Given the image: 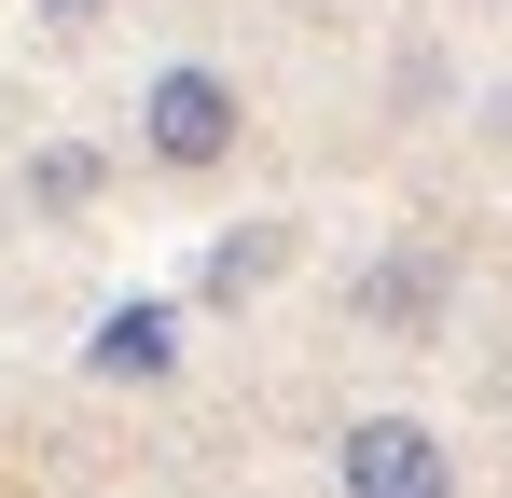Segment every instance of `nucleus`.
Listing matches in <instances>:
<instances>
[{"mask_svg": "<svg viewBox=\"0 0 512 498\" xmlns=\"http://www.w3.org/2000/svg\"><path fill=\"white\" fill-rule=\"evenodd\" d=\"M236 139H250V97H236V70H153L139 83V153L167 166V180H208V166H236Z\"/></svg>", "mask_w": 512, "mask_h": 498, "instance_id": "1", "label": "nucleus"}, {"mask_svg": "<svg viewBox=\"0 0 512 498\" xmlns=\"http://www.w3.org/2000/svg\"><path fill=\"white\" fill-rule=\"evenodd\" d=\"M333 498H457V443L429 429V415L374 402L333 429Z\"/></svg>", "mask_w": 512, "mask_h": 498, "instance_id": "2", "label": "nucleus"}, {"mask_svg": "<svg viewBox=\"0 0 512 498\" xmlns=\"http://www.w3.org/2000/svg\"><path fill=\"white\" fill-rule=\"evenodd\" d=\"M346 305H360L374 332H443V319H457V263H443L429 236H402L388 263H360V277H346Z\"/></svg>", "mask_w": 512, "mask_h": 498, "instance_id": "3", "label": "nucleus"}, {"mask_svg": "<svg viewBox=\"0 0 512 498\" xmlns=\"http://www.w3.org/2000/svg\"><path fill=\"white\" fill-rule=\"evenodd\" d=\"M84 374H111V388H167V374H180V305H153V291L111 305V319L84 332Z\"/></svg>", "mask_w": 512, "mask_h": 498, "instance_id": "4", "label": "nucleus"}, {"mask_svg": "<svg viewBox=\"0 0 512 498\" xmlns=\"http://www.w3.org/2000/svg\"><path fill=\"white\" fill-rule=\"evenodd\" d=\"M277 277H291V222H236V236H208V263H194L208 305H250V291H277Z\"/></svg>", "mask_w": 512, "mask_h": 498, "instance_id": "5", "label": "nucleus"}, {"mask_svg": "<svg viewBox=\"0 0 512 498\" xmlns=\"http://www.w3.org/2000/svg\"><path fill=\"white\" fill-rule=\"evenodd\" d=\"M97 194V153H28V208H84Z\"/></svg>", "mask_w": 512, "mask_h": 498, "instance_id": "6", "label": "nucleus"}, {"mask_svg": "<svg viewBox=\"0 0 512 498\" xmlns=\"http://www.w3.org/2000/svg\"><path fill=\"white\" fill-rule=\"evenodd\" d=\"M42 14H56V28H84V14H97V0H42Z\"/></svg>", "mask_w": 512, "mask_h": 498, "instance_id": "7", "label": "nucleus"}]
</instances>
